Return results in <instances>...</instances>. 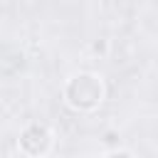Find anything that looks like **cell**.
Returning a JSON list of instances; mask_svg holds the SVG:
<instances>
[{
  "label": "cell",
  "mask_w": 158,
  "mask_h": 158,
  "mask_svg": "<svg viewBox=\"0 0 158 158\" xmlns=\"http://www.w3.org/2000/svg\"><path fill=\"white\" fill-rule=\"evenodd\" d=\"M106 158H136L133 153H128V151H111Z\"/></svg>",
  "instance_id": "3"
},
{
  "label": "cell",
  "mask_w": 158,
  "mask_h": 158,
  "mask_svg": "<svg viewBox=\"0 0 158 158\" xmlns=\"http://www.w3.org/2000/svg\"><path fill=\"white\" fill-rule=\"evenodd\" d=\"M52 146V131L44 123H30L20 133V151L30 158H40Z\"/></svg>",
  "instance_id": "2"
},
{
  "label": "cell",
  "mask_w": 158,
  "mask_h": 158,
  "mask_svg": "<svg viewBox=\"0 0 158 158\" xmlns=\"http://www.w3.org/2000/svg\"><path fill=\"white\" fill-rule=\"evenodd\" d=\"M64 101L77 111H91L104 101V84L91 72L74 74L64 86Z\"/></svg>",
  "instance_id": "1"
}]
</instances>
